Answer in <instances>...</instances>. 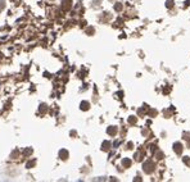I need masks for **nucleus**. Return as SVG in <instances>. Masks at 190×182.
Wrapping results in <instances>:
<instances>
[{
    "instance_id": "f257e3e1",
    "label": "nucleus",
    "mask_w": 190,
    "mask_h": 182,
    "mask_svg": "<svg viewBox=\"0 0 190 182\" xmlns=\"http://www.w3.org/2000/svg\"><path fill=\"white\" fill-rule=\"evenodd\" d=\"M59 155H61V158H62V159H67V158H68V153H67L66 150H61Z\"/></svg>"
},
{
    "instance_id": "7ed1b4c3",
    "label": "nucleus",
    "mask_w": 190,
    "mask_h": 182,
    "mask_svg": "<svg viewBox=\"0 0 190 182\" xmlns=\"http://www.w3.org/2000/svg\"><path fill=\"white\" fill-rule=\"evenodd\" d=\"M173 146H175V150H176V153H180L181 151V144H175V145H173Z\"/></svg>"
},
{
    "instance_id": "20e7f679",
    "label": "nucleus",
    "mask_w": 190,
    "mask_h": 182,
    "mask_svg": "<svg viewBox=\"0 0 190 182\" xmlns=\"http://www.w3.org/2000/svg\"><path fill=\"white\" fill-rule=\"evenodd\" d=\"M149 167H152V164L150 163H146L145 165H144V168H145V172H152V168H149Z\"/></svg>"
},
{
    "instance_id": "1a4fd4ad",
    "label": "nucleus",
    "mask_w": 190,
    "mask_h": 182,
    "mask_svg": "<svg viewBox=\"0 0 190 182\" xmlns=\"http://www.w3.org/2000/svg\"><path fill=\"white\" fill-rule=\"evenodd\" d=\"M121 8H122V7H121L119 4H117V5H116V10H121Z\"/></svg>"
},
{
    "instance_id": "39448f33",
    "label": "nucleus",
    "mask_w": 190,
    "mask_h": 182,
    "mask_svg": "<svg viewBox=\"0 0 190 182\" xmlns=\"http://www.w3.org/2000/svg\"><path fill=\"white\" fill-rule=\"evenodd\" d=\"M116 128L115 127H113V128H109V130H108V133H109V135H115V133H116Z\"/></svg>"
},
{
    "instance_id": "6e6552de",
    "label": "nucleus",
    "mask_w": 190,
    "mask_h": 182,
    "mask_svg": "<svg viewBox=\"0 0 190 182\" xmlns=\"http://www.w3.org/2000/svg\"><path fill=\"white\" fill-rule=\"evenodd\" d=\"M25 155H30V154H32V149L31 148H28L27 150H25V153H23Z\"/></svg>"
},
{
    "instance_id": "0eeeda50",
    "label": "nucleus",
    "mask_w": 190,
    "mask_h": 182,
    "mask_svg": "<svg viewBox=\"0 0 190 182\" xmlns=\"http://www.w3.org/2000/svg\"><path fill=\"white\" fill-rule=\"evenodd\" d=\"M4 7H5V3H4V0H0V12L4 9Z\"/></svg>"
},
{
    "instance_id": "423d86ee",
    "label": "nucleus",
    "mask_w": 190,
    "mask_h": 182,
    "mask_svg": "<svg viewBox=\"0 0 190 182\" xmlns=\"http://www.w3.org/2000/svg\"><path fill=\"white\" fill-rule=\"evenodd\" d=\"M130 164H131V162H130L128 159H123V165H125V167H128Z\"/></svg>"
},
{
    "instance_id": "f03ea898",
    "label": "nucleus",
    "mask_w": 190,
    "mask_h": 182,
    "mask_svg": "<svg viewBox=\"0 0 190 182\" xmlns=\"http://www.w3.org/2000/svg\"><path fill=\"white\" fill-rule=\"evenodd\" d=\"M81 109L88 110V109H89V103H86V101H84V103H81Z\"/></svg>"
}]
</instances>
